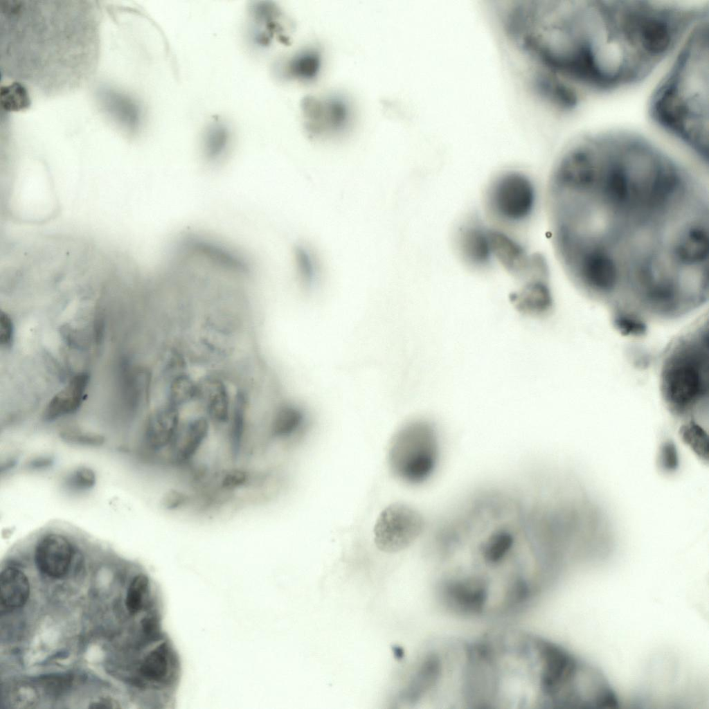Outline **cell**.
Returning <instances> with one entry per match:
<instances>
[{
    "instance_id": "obj_1",
    "label": "cell",
    "mask_w": 709,
    "mask_h": 709,
    "mask_svg": "<svg viewBox=\"0 0 709 709\" xmlns=\"http://www.w3.org/2000/svg\"><path fill=\"white\" fill-rule=\"evenodd\" d=\"M548 203L557 257L586 293L665 316L707 298L708 188L646 138L577 142L552 172Z\"/></svg>"
},
{
    "instance_id": "obj_2",
    "label": "cell",
    "mask_w": 709,
    "mask_h": 709,
    "mask_svg": "<svg viewBox=\"0 0 709 709\" xmlns=\"http://www.w3.org/2000/svg\"><path fill=\"white\" fill-rule=\"evenodd\" d=\"M440 583L465 609L485 616L519 610L539 593L548 568L532 536L526 503L491 490L446 520L436 537Z\"/></svg>"
},
{
    "instance_id": "obj_3",
    "label": "cell",
    "mask_w": 709,
    "mask_h": 709,
    "mask_svg": "<svg viewBox=\"0 0 709 709\" xmlns=\"http://www.w3.org/2000/svg\"><path fill=\"white\" fill-rule=\"evenodd\" d=\"M659 63L647 12L638 1H584L570 48L573 82L609 90L635 83Z\"/></svg>"
},
{
    "instance_id": "obj_4",
    "label": "cell",
    "mask_w": 709,
    "mask_h": 709,
    "mask_svg": "<svg viewBox=\"0 0 709 709\" xmlns=\"http://www.w3.org/2000/svg\"><path fill=\"white\" fill-rule=\"evenodd\" d=\"M562 653L561 645L517 630L469 643L470 708H553Z\"/></svg>"
},
{
    "instance_id": "obj_5",
    "label": "cell",
    "mask_w": 709,
    "mask_h": 709,
    "mask_svg": "<svg viewBox=\"0 0 709 709\" xmlns=\"http://www.w3.org/2000/svg\"><path fill=\"white\" fill-rule=\"evenodd\" d=\"M708 33L701 23L651 100L654 121L708 163Z\"/></svg>"
},
{
    "instance_id": "obj_6",
    "label": "cell",
    "mask_w": 709,
    "mask_h": 709,
    "mask_svg": "<svg viewBox=\"0 0 709 709\" xmlns=\"http://www.w3.org/2000/svg\"><path fill=\"white\" fill-rule=\"evenodd\" d=\"M708 327L703 321L671 344L661 372V391L669 411L691 414L708 401Z\"/></svg>"
},
{
    "instance_id": "obj_7",
    "label": "cell",
    "mask_w": 709,
    "mask_h": 709,
    "mask_svg": "<svg viewBox=\"0 0 709 709\" xmlns=\"http://www.w3.org/2000/svg\"><path fill=\"white\" fill-rule=\"evenodd\" d=\"M440 446L433 426L422 420L411 422L394 436L388 451L393 472L412 484L427 480L438 462Z\"/></svg>"
},
{
    "instance_id": "obj_8",
    "label": "cell",
    "mask_w": 709,
    "mask_h": 709,
    "mask_svg": "<svg viewBox=\"0 0 709 709\" xmlns=\"http://www.w3.org/2000/svg\"><path fill=\"white\" fill-rule=\"evenodd\" d=\"M424 520L420 512L411 505L395 502L386 506L378 516L373 537L377 548L394 553L410 546L422 534Z\"/></svg>"
},
{
    "instance_id": "obj_9",
    "label": "cell",
    "mask_w": 709,
    "mask_h": 709,
    "mask_svg": "<svg viewBox=\"0 0 709 709\" xmlns=\"http://www.w3.org/2000/svg\"><path fill=\"white\" fill-rule=\"evenodd\" d=\"M487 201L498 218L508 223H519L532 213L535 190L526 175L509 171L493 181L488 190Z\"/></svg>"
},
{
    "instance_id": "obj_10",
    "label": "cell",
    "mask_w": 709,
    "mask_h": 709,
    "mask_svg": "<svg viewBox=\"0 0 709 709\" xmlns=\"http://www.w3.org/2000/svg\"><path fill=\"white\" fill-rule=\"evenodd\" d=\"M173 253L224 273L240 276L251 271V264L239 251L200 235L190 233L181 237Z\"/></svg>"
},
{
    "instance_id": "obj_11",
    "label": "cell",
    "mask_w": 709,
    "mask_h": 709,
    "mask_svg": "<svg viewBox=\"0 0 709 709\" xmlns=\"http://www.w3.org/2000/svg\"><path fill=\"white\" fill-rule=\"evenodd\" d=\"M488 237L492 255L509 273L518 277L528 276V281L548 278V269L543 258L539 255L529 258L522 246L499 231L488 230Z\"/></svg>"
},
{
    "instance_id": "obj_12",
    "label": "cell",
    "mask_w": 709,
    "mask_h": 709,
    "mask_svg": "<svg viewBox=\"0 0 709 709\" xmlns=\"http://www.w3.org/2000/svg\"><path fill=\"white\" fill-rule=\"evenodd\" d=\"M75 554L69 537L56 531L48 532L37 540L34 559L37 569L52 578H60L69 571Z\"/></svg>"
},
{
    "instance_id": "obj_13",
    "label": "cell",
    "mask_w": 709,
    "mask_h": 709,
    "mask_svg": "<svg viewBox=\"0 0 709 709\" xmlns=\"http://www.w3.org/2000/svg\"><path fill=\"white\" fill-rule=\"evenodd\" d=\"M304 111L309 132L321 136L341 132L350 118L348 106L337 98H309L305 101Z\"/></svg>"
},
{
    "instance_id": "obj_14",
    "label": "cell",
    "mask_w": 709,
    "mask_h": 709,
    "mask_svg": "<svg viewBox=\"0 0 709 709\" xmlns=\"http://www.w3.org/2000/svg\"><path fill=\"white\" fill-rule=\"evenodd\" d=\"M181 427L177 407L171 404L155 411L147 418L143 432L146 447L156 453L169 451Z\"/></svg>"
},
{
    "instance_id": "obj_15",
    "label": "cell",
    "mask_w": 709,
    "mask_h": 709,
    "mask_svg": "<svg viewBox=\"0 0 709 709\" xmlns=\"http://www.w3.org/2000/svg\"><path fill=\"white\" fill-rule=\"evenodd\" d=\"M209 422L205 417H197L181 426L170 448L168 458L177 466L190 463L199 451L209 432Z\"/></svg>"
},
{
    "instance_id": "obj_16",
    "label": "cell",
    "mask_w": 709,
    "mask_h": 709,
    "mask_svg": "<svg viewBox=\"0 0 709 709\" xmlns=\"http://www.w3.org/2000/svg\"><path fill=\"white\" fill-rule=\"evenodd\" d=\"M509 298L519 312L535 317L546 315L553 307L547 280H529L519 291L510 294Z\"/></svg>"
},
{
    "instance_id": "obj_17",
    "label": "cell",
    "mask_w": 709,
    "mask_h": 709,
    "mask_svg": "<svg viewBox=\"0 0 709 709\" xmlns=\"http://www.w3.org/2000/svg\"><path fill=\"white\" fill-rule=\"evenodd\" d=\"M88 383L89 376L86 373L74 376L51 400L43 413L44 419L52 421L77 411L85 398Z\"/></svg>"
},
{
    "instance_id": "obj_18",
    "label": "cell",
    "mask_w": 709,
    "mask_h": 709,
    "mask_svg": "<svg viewBox=\"0 0 709 709\" xmlns=\"http://www.w3.org/2000/svg\"><path fill=\"white\" fill-rule=\"evenodd\" d=\"M458 247L464 260L475 267L490 263L492 251L488 230L476 224L464 226L458 235Z\"/></svg>"
},
{
    "instance_id": "obj_19",
    "label": "cell",
    "mask_w": 709,
    "mask_h": 709,
    "mask_svg": "<svg viewBox=\"0 0 709 709\" xmlns=\"http://www.w3.org/2000/svg\"><path fill=\"white\" fill-rule=\"evenodd\" d=\"M1 606L15 609L24 606L30 595V584L26 575L19 569L7 567L1 573Z\"/></svg>"
},
{
    "instance_id": "obj_20",
    "label": "cell",
    "mask_w": 709,
    "mask_h": 709,
    "mask_svg": "<svg viewBox=\"0 0 709 709\" xmlns=\"http://www.w3.org/2000/svg\"><path fill=\"white\" fill-rule=\"evenodd\" d=\"M539 73L535 78V87L545 99L555 106L568 109L577 102L575 93L558 75L550 72Z\"/></svg>"
},
{
    "instance_id": "obj_21",
    "label": "cell",
    "mask_w": 709,
    "mask_h": 709,
    "mask_svg": "<svg viewBox=\"0 0 709 709\" xmlns=\"http://www.w3.org/2000/svg\"><path fill=\"white\" fill-rule=\"evenodd\" d=\"M305 413L296 404L285 403L276 411L271 422V433L276 438H286L296 433L303 425Z\"/></svg>"
},
{
    "instance_id": "obj_22",
    "label": "cell",
    "mask_w": 709,
    "mask_h": 709,
    "mask_svg": "<svg viewBox=\"0 0 709 709\" xmlns=\"http://www.w3.org/2000/svg\"><path fill=\"white\" fill-rule=\"evenodd\" d=\"M206 410L208 418L216 425L222 426L230 421L229 399L224 385L213 380L206 387Z\"/></svg>"
},
{
    "instance_id": "obj_23",
    "label": "cell",
    "mask_w": 709,
    "mask_h": 709,
    "mask_svg": "<svg viewBox=\"0 0 709 709\" xmlns=\"http://www.w3.org/2000/svg\"><path fill=\"white\" fill-rule=\"evenodd\" d=\"M294 262L298 279L306 289L315 285L319 273V264L314 253L305 245H298L294 251Z\"/></svg>"
},
{
    "instance_id": "obj_24",
    "label": "cell",
    "mask_w": 709,
    "mask_h": 709,
    "mask_svg": "<svg viewBox=\"0 0 709 709\" xmlns=\"http://www.w3.org/2000/svg\"><path fill=\"white\" fill-rule=\"evenodd\" d=\"M151 582L149 577L140 573L132 580L125 597V605L130 613L136 614L147 606L151 598Z\"/></svg>"
},
{
    "instance_id": "obj_25",
    "label": "cell",
    "mask_w": 709,
    "mask_h": 709,
    "mask_svg": "<svg viewBox=\"0 0 709 709\" xmlns=\"http://www.w3.org/2000/svg\"><path fill=\"white\" fill-rule=\"evenodd\" d=\"M246 402L243 394H238L235 399L232 415L230 418L229 441L231 452L234 456L240 450L245 427Z\"/></svg>"
},
{
    "instance_id": "obj_26",
    "label": "cell",
    "mask_w": 709,
    "mask_h": 709,
    "mask_svg": "<svg viewBox=\"0 0 709 709\" xmlns=\"http://www.w3.org/2000/svg\"><path fill=\"white\" fill-rule=\"evenodd\" d=\"M228 143L226 130L219 125L213 127L204 139L203 152L206 160L210 163L219 161L226 152Z\"/></svg>"
},
{
    "instance_id": "obj_27",
    "label": "cell",
    "mask_w": 709,
    "mask_h": 709,
    "mask_svg": "<svg viewBox=\"0 0 709 709\" xmlns=\"http://www.w3.org/2000/svg\"><path fill=\"white\" fill-rule=\"evenodd\" d=\"M680 436L697 456L703 460L708 459V436L701 426L690 421L681 427Z\"/></svg>"
},
{
    "instance_id": "obj_28",
    "label": "cell",
    "mask_w": 709,
    "mask_h": 709,
    "mask_svg": "<svg viewBox=\"0 0 709 709\" xmlns=\"http://www.w3.org/2000/svg\"><path fill=\"white\" fill-rule=\"evenodd\" d=\"M319 64V59L316 54L304 53L291 61L289 72L294 76L309 79L315 75Z\"/></svg>"
},
{
    "instance_id": "obj_29",
    "label": "cell",
    "mask_w": 709,
    "mask_h": 709,
    "mask_svg": "<svg viewBox=\"0 0 709 709\" xmlns=\"http://www.w3.org/2000/svg\"><path fill=\"white\" fill-rule=\"evenodd\" d=\"M195 393L196 386L189 377L177 376L172 381L170 387V404L177 407L189 401Z\"/></svg>"
},
{
    "instance_id": "obj_30",
    "label": "cell",
    "mask_w": 709,
    "mask_h": 709,
    "mask_svg": "<svg viewBox=\"0 0 709 709\" xmlns=\"http://www.w3.org/2000/svg\"><path fill=\"white\" fill-rule=\"evenodd\" d=\"M251 475L243 468H231L219 476V487L225 492L233 491L246 486L250 481Z\"/></svg>"
},
{
    "instance_id": "obj_31",
    "label": "cell",
    "mask_w": 709,
    "mask_h": 709,
    "mask_svg": "<svg viewBox=\"0 0 709 709\" xmlns=\"http://www.w3.org/2000/svg\"><path fill=\"white\" fill-rule=\"evenodd\" d=\"M616 329L625 336H640L646 332V325L637 317L629 314H620L614 318Z\"/></svg>"
},
{
    "instance_id": "obj_32",
    "label": "cell",
    "mask_w": 709,
    "mask_h": 709,
    "mask_svg": "<svg viewBox=\"0 0 709 709\" xmlns=\"http://www.w3.org/2000/svg\"><path fill=\"white\" fill-rule=\"evenodd\" d=\"M60 437L69 444L81 446L100 447L105 442V438L100 434L75 430L64 431Z\"/></svg>"
},
{
    "instance_id": "obj_33",
    "label": "cell",
    "mask_w": 709,
    "mask_h": 709,
    "mask_svg": "<svg viewBox=\"0 0 709 709\" xmlns=\"http://www.w3.org/2000/svg\"><path fill=\"white\" fill-rule=\"evenodd\" d=\"M96 481V476L93 470L87 467H81L70 474L67 483L72 488L86 490L93 487Z\"/></svg>"
},
{
    "instance_id": "obj_34",
    "label": "cell",
    "mask_w": 709,
    "mask_h": 709,
    "mask_svg": "<svg viewBox=\"0 0 709 709\" xmlns=\"http://www.w3.org/2000/svg\"><path fill=\"white\" fill-rule=\"evenodd\" d=\"M658 463L659 467L666 472L675 471L679 466V457L676 448L671 441H666L660 447Z\"/></svg>"
},
{
    "instance_id": "obj_35",
    "label": "cell",
    "mask_w": 709,
    "mask_h": 709,
    "mask_svg": "<svg viewBox=\"0 0 709 709\" xmlns=\"http://www.w3.org/2000/svg\"><path fill=\"white\" fill-rule=\"evenodd\" d=\"M190 497L182 490L171 489L163 495L161 504L168 510H176L186 505Z\"/></svg>"
},
{
    "instance_id": "obj_36",
    "label": "cell",
    "mask_w": 709,
    "mask_h": 709,
    "mask_svg": "<svg viewBox=\"0 0 709 709\" xmlns=\"http://www.w3.org/2000/svg\"><path fill=\"white\" fill-rule=\"evenodd\" d=\"M14 334L13 323L10 317L5 312L0 314V344L8 348L12 343Z\"/></svg>"
},
{
    "instance_id": "obj_37",
    "label": "cell",
    "mask_w": 709,
    "mask_h": 709,
    "mask_svg": "<svg viewBox=\"0 0 709 709\" xmlns=\"http://www.w3.org/2000/svg\"><path fill=\"white\" fill-rule=\"evenodd\" d=\"M52 460L48 457H39L30 463V467L33 469H44L51 465Z\"/></svg>"
}]
</instances>
